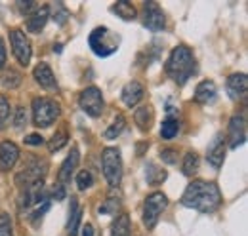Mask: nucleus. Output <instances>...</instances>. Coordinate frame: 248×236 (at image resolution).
<instances>
[{"label": "nucleus", "instance_id": "f257e3e1", "mask_svg": "<svg viewBox=\"0 0 248 236\" xmlns=\"http://www.w3.org/2000/svg\"><path fill=\"white\" fill-rule=\"evenodd\" d=\"M182 204L201 213H212L221 204V192L212 181H193L189 183L182 196Z\"/></svg>", "mask_w": 248, "mask_h": 236}, {"label": "nucleus", "instance_id": "f03ea898", "mask_svg": "<svg viewBox=\"0 0 248 236\" xmlns=\"http://www.w3.org/2000/svg\"><path fill=\"white\" fill-rule=\"evenodd\" d=\"M195 69H197V63H195V58H193V52L187 46H176L172 50L168 61H166L168 76L180 86H184L187 80L193 76Z\"/></svg>", "mask_w": 248, "mask_h": 236}, {"label": "nucleus", "instance_id": "7ed1b4c3", "mask_svg": "<svg viewBox=\"0 0 248 236\" xmlns=\"http://www.w3.org/2000/svg\"><path fill=\"white\" fill-rule=\"evenodd\" d=\"M119 36L107 27H95L88 36L92 52L99 58H109L119 50Z\"/></svg>", "mask_w": 248, "mask_h": 236}, {"label": "nucleus", "instance_id": "20e7f679", "mask_svg": "<svg viewBox=\"0 0 248 236\" xmlns=\"http://www.w3.org/2000/svg\"><path fill=\"white\" fill-rule=\"evenodd\" d=\"M101 168H103V176L107 179L109 187H119L121 179H123V158H121V150L117 147H107L101 152Z\"/></svg>", "mask_w": 248, "mask_h": 236}, {"label": "nucleus", "instance_id": "39448f33", "mask_svg": "<svg viewBox=\"0 0 248 236\" xmlns=\"http://www.w3.org/2000/svg\"><path fill=\"white\" fill-rule=\"evenodd\" d=\"M60 117V105L50 97L32 99V122L38 128H48Z\"/></svg>", "mask_w": 248, "mask_h": 236}, {"label": "nucleus", "instance_id": "423d86ee", "mask_svg": "<svg viewBox=\"0 0 248 236\" xmlns=\"http://www.w3.org/2000/svg\"><path fill=\"white\" fill-rule=\"evenodd\" d=\"M168 207V198L162 192H153L145 198L143 202V223L147 225V229H153L160 217V213Z\"/></svg>", "mask_w": 248, "mask_h": 236}, {"label": "nucleus", "instance_id": "0eeeda50", "mask_svg": "<svg viewBox=\"0 0 248 236\" xmlns=\"http://www.w3.org/2000/svg\"><path fill=\"white\" fill-rule=\"evenodd\" d=\"M78 105L80 109L92 118L101 117L103 113V107H105V101H103V95L101 91L95 88V86H90V88L82 89V93L78 95Z\"/></svg>", "mask_w": 248, "mask_h": 236}, {"label": "nucleus", "instance_id": "6e6552de", "mask_svg": "<svg viewBox=\"0 0 248 236\" xmlns=\"http://www.w3.org/2000/svg\"><path fill=\"white\" fill-rule=\"evenodd\" d=\"M10 40H12V50H14V56L19 61V65L27 67L31 63V42L27 38V34L21 29H14L10 32Z\"/></svg>", "mask_w": 248, "mask_h": 236}, {"label": "nucleus", "instance_id": "1a4fd4ad", "mask_svg": "<svg viewBox=\"0 0 248 236\" xmlns=\"http://www.w3.org/2000/svg\"><path fill=\"white\" fill-rule=\"evenodd\" d=\"M227 139H229V147L231 148L241 147L247 141V120H245V115H235L229 120Z\"/></svg>", "mask_w": 248, "mask_h": 236}, {"label": "nucleus", "instance_id": "9d476101", "mask_svg": "<svg viewBox=\"0 0 248 236\" xmlns=\"http://www.w3.org/2000/svg\"><path fill=\"white\" fill-rule=\"evenodd\" d=\"M143 25L153 32H158L166 27V17L164 12L160 10V6L156 2H145V10H143Z\"/></svg>", "mask_w": 248, "mask_h": 236}, {"label": "nucleus", "instance_id": "9b49d317", "mask_svg": "<svg viewBox=\"0 0 248 236\" xmlns=\"http://www.w3.org/2000/svg\"><path fill=\"white\" fill-rule=\"evenodd\" d=\"M17 160H19V147L14 141H2L0 143V170L10 172Z\"/></svg>", "mask_w": 248, "mask_h": 236}, {"label": "nucleus", "instance_id": "f8f14e48", "mask_svg": "<svg viewBox=\"0 0 248 236\" xmlns=\"http://www.w3.org/2000/svg\"><path fill=\"white\" fill-rule=\"evenodd\" d=\"M247 88H248V78L245 73H235L227 78V93L231 99L239 101L247 97Z\"/></svg>", "mask_w": 248, "mask_h": 236}, {"label": "nucleus", "instance_id": "ddd939ff", "mask_svg": "<svg viewBox=\"0 0 248 236\" xmlns=\"http://www.w3.org/2000/svg\"><path fill=\"white\" fill-rule=\"evenodd\" d=\"M78 160H80L78 148L73 147L71 148V154L63 160L62 168H60V172H58V181H60V185L65 187V183H69V181H71V177H73L75 170H77V166H78Z\"/></svg>", "mask_w": 248, "mask_h": 236}, {"label": "nucleus", "instance_id": "4468645a", "mask_svg": "<svg viewBox=\"0 0 248 236\" xmlns=\"http://www.w3.org/2000/svg\"><path fill=\"white\" fill-rule=\"evenodd\" d=\"M206 160H208V164H210L214 170H219L221 164H223V160H225V141H223V137H221L219 133L214 137V141H212L210 147H208Z\"/></svg>", "mask_w": 248, "mask_h": 236}, {"label": "nucleus", "instance_id": "2eb2a0df", "mask_svg": "<svg viewBox=\"0 0 248 236\" xmlns=\"http://www.w3.org/2000/svg\"><path fill=\"white\" fill-rule=\"evenodd\" d=\"M143 93H145V91H143V86H141L138 80H132V82H128L123 88L121 97H123L126 107H136V105L143 99Z\"/></svg>", "mask_w": 248, "mask_h": 236}, {"label": "nucleus", "instance_id": "dca6fc26", "mask_svg": "<svg viewBox=\"0 0 248 236\" xmlns=\"http://www.w3.org/2000/svg\"><path fill=\"white\" fill-rule=\"evenodd\" d=\"M32 76H34V80H36L42 88H46V89L58 88L56 76H54V73H52V69H50L48 63H38V65L34 67V71H32Z\"/></svg>", "mask_w": 248, "mask_h": 236}, {"label": "nucleus", "instance_id": "f3484780", "mask_svg": "<svg viewBox=\"0 0 248 236\" xmlns=\"http://www.w3.org/2000/svg\"><path fill=\"white\" fill-rule=\"evenodd\" d=\"M217 97V88L212 80H202L197 89H195V101L201 103V105H208V103H214Z\"/></svg>", "mask_w": 248, "mask_h": 236}, {"label": "nucleus", "instance_id": "a211bd4d", "mask_svg": "<svg viewBox=\"0 0 248 236\" xmlns=\"http://www.w3.org/2000/svg\"><path fill=\"white\" fill-rule=\"evenodd\" d=\"M48 19H50V8L48 6L36 8L31 14V17L27 19V29L31 30V32H40V30L44 29Z\"/></svg>", "mask_w": 248, "mask_h": 236}, {"label": "nucleus", "instance_id": "6ab92c4d", "mask_svg": "<svg viewBox=\"0 0 248 236\" xmlns=\"http://www.w3.org/2000/svg\"><path fill=\"white\" fill-rule=\"evenodd\" d=\"M82 221V209L78 206L77 198H71V207H69V221H67V233L71 236L78 235V227Z\"/></svg>", "mask_w": 248, "mask_h": 236}, {"label": "nucleus", "instance_id": "aec40b11", "mask_svg": "<svg viewBox=\"0 0 248 236\" xmlns=\"http://www.w3.org/2000/svg\"><path fill=\"white\" fill-rule=\"evenodd\" d=\"M136 124L140 126V130H143V132H147V130H151V126H153V111H151V107H140V109H136Z\"/></svg>", "mask_w": 248, "mask_h": 236}, {"label": "nucleus", "instance_id": "412c9836", "mask_svg": "<svg viewBox=\"0 0 248 236\" xmlns=\"http://www.w3.org/2000/svg\"><path fill=\"white\" fill-rule=\"evenodd\" d=\"M180 132V120L176 117H168L160 126V137L162 139H174Z\"/></svg>", "mask_w": 248, "mask_h": 236}, {"label": "nucleus", "instance_id": "4be33fe9", "mask_svg": "<svg viewBox=\"0 0 248 236\" xmlns=\"http://www.w3.org/2000/svg\"><path fill=\"white\" fill-rule=\"evenodd\" d=\"M113 12H115L119 17H123L124 21H132V19H136V15H138L136 8H134L130 2H126V0L117 2V4L113 6Z\"/></svg>", "mask_w": 248, "mask_h": 236}, {"label": "nucleus", "instance_id": "5701e85b", "mask_svg": "<svg viewBox=\"0 0 248 236\" xmlns=\"http://www.w3.org/2000/svg\"><path fill=\"white\" fill-rule=\"evenodd\" d=\"M182 170H184V174L187 177L195 176L197 174V170H199V156H197V152H187L186 156H184V164H182Z\"/></svg>", "mask_w": 248, "mask_h": 236}, {"label": "nucleus", "instance_id": "b1692460", "mask_svg": "<svg viewBox=\"0 0 248 236\" xmlns=\"http://www.w3.org/2000/svg\"><path fill=\"white\" fill-rule=\"evenodd\" d=\"M111 236H132L130 235V217H128L126 213L117 217V221H115V225H113Z\"/></svg>", "mask_w": 248, "mask_h": 236}, {"label": "nucleus", "instance_id": "393cba45", "mask_svg": "<svg viewBox=\"0 0 248 236\" xmlns=\"http://www.w3.org/2000/svg\"><path fill=\"white\" fill-rule=\"evenodd\" d=\"M124 126H126V120H124L123 115H119V117L113 120V124L105 130V139H117L121 133H123V130H124Z\"/></svg>", "mask_w": 248, "mask_h": 236}, {"label": "nucleus", "instance_id": "a878e982", "mask_svg": "<svg viewBox=\"0 0 248 236\" xmlns=\"http://www.w3.org/2000/svg\"><path fill=\"white\" fill-rule=\"evenodd\" d=\"M67 139H69L67 132H65V130H60V132H56V133H54V137L50 139L48 148H50L52 152H56V150H60L62 147H65V145H67Z\"/></svg>", "mask_w": 248, "mask_h": 236}, {"label": "nucleus", "instance_id": "bb28decb", "mask_svg": "<svg viewBox=\"0 0 248 236\" xmlns=\"http://www.w3.org/2000/svg\"><path fill=\"white\" fill-rule=\"evenodd\" d=\"M2 84H4L6 88H17V86L21 84V74H19L17 71L10 69V71L4 73V76H2Z\"/></svg>", "mask_w": 248, "mask_h": 236}, {"label": "nucleus", "instance_id": "cd10ccee", "mask_svg": "<svg viewBox=\"0 0 248 236\" xmlns=\"http://www.w3.org/2000/svg\"><path fill=\"white\" fill-rule=\"evenodd\" d=\"M119 207H121V202H119V198H107L101 206H99V213H103V215H117V211H119Z\"/></svg>", "mask_w": 248, "mask_h": 236}, {"label": "nucleus", "instance_id": "c85d7f7f", "mask_svg": "<svg viewBox=\"0 0 248 236\" xmlns=\"http://www.w3.org/2000/svg\"><path fill=\"white\" fill-rule=\"evenodd\" d=\"M10 118V101L6 99V95H0V130L6 128Z\"/></svg>", "mask_w": 248, "mask_h": 236}, {"label": "nucleus", "instance_id": "c756f323", "mask_svg": "<svg viewBox=\"0 0 248 236\" xmlns=\"http://www.w3.org/2000/svg\"><path fill=\"white\" fill-rule=\"evenodd\" d=\"M12 235H14L12 217L8 213H0V236H12Z\"/></svg>", "mask_w": 248, "mask_h": 236}, {"label": "nucleus", "instance_id": "7c9ffc66", "mask_svg": "<svg viewBox=\"0 0 248 236\" xmlns=\"http://www.w3.org/2000/svg\"><path fill=\"white\" fill-rule=\"evenodd\" d=\"M77 185H78V189H80V191H86V189H90V187L93 185L92 174H90L88 170H82V172L77 176Z\"/></svg>", "mask_w": 248, "mask_h": 236}, {"label": "nucleus", "instance_id": "2f4dec72", "mask_svg": "<svg viewBox=\"0 0 248 236\" xmlns=\"http://www.w3.org/2000/svg\"><path fill=\"white\" fill-rule=\"evenodd\" d=\"M160 158H162V162H166V164H176V162H178V154H176L174 148H162V150H160Z\"/></svg>", "mask_w": 248, "mask_h": 236}, {"label": "nucleus", "instance_id": "473e14b6", "mask_svg": "<svg viewBox=\"0 0 248 236\" xmlns=\"http://www.w3.org/2000/svg\"><path fill=\"white\" fill-rule=\"evenodd\" d=\"M14 124H16V128H23V126L27 124V113H25V109H23V107H17V109H16Z\"/></svg>", "mask_w": 248, "mask_h": 236}, {"label": "nucleus", "instance_id": "72a5a7b5", "mask_svg": "<svg viewBox=\"0 0 248 236\" xmlns=\"http://www.w3.org/2000/svg\"><path fill=\"white\" fill-rule=\"evenodd\" d=\"M17 8H19L21 14H29L31 10H34V2H32V0H27V2L19 0V2H17Z\"/></svg>", "mask_w": 248, "mask_h": 236}, {"label": "nucleus", "instance_id": "f704fd0d", "mask_svg": "<svg viewBox=\"0 0 248 236\" xmlns=\"http://www.w3.org/2000/svg\"><path fill=\"white\" fill-rule=\"evenodd\" d=\"M25 143H29V145H42L44 143V137L38 135V133H31V135H27Z\"/></svg>", "mask_w": 248, "mask_h": 236}, {"label": "nucleus", "instance_id": "c9c22d12", "mask_svg": "<svg viewBox=\"0 0 248 236\" xmlns=\"http://www.w3.org/2000/svg\"><path fill=\"white\" fill-rule=\"evenodd\" d=\"M48 207H50V202H48V200H46V202H44V204H42V207H38V209H36V211H34V213H32V221H34V223H36V221H38V217H42V213H46V211H48Z\"/></svg>", "mask_w": 248, "mask_h": 236}, {"label": "nucleus", "instance_id": "e433bc0d", "mask_svg": "<svg viewBox=\"0 0 248 236\" xmlns=\"http://www.w3.org/2000/svg\"><path fill=\"white\" fill-rule=\"evenodd\" d=\"M6 67V48H4V40L0 38V69Z\"/></svg>", "mask_w": 248, "mask_h": 236}, {"label": "nucleus", "instance_id": "4c0bfd02", "mask_svg": "<svg viewBox=\"0 0 248 236\" xmlns=\"http://www.w3.org/2000/svg\"><path fill=\"white\" fill-rule=\"evenodd\" d=\"M54 196H56V200H62L63 196H65V189H63V185H58V191H54Z\"/></svg>", "mask_w": 248, "mask_h": 236}, {"label": "nucleus", "instance_id": "58836bf2", "mask_svg": "<svg viewBox=\"0 0 248 236\" xmlns=\"http://www.w3.org/2000/svg\"><path fill=\"white\" fill-rule=\"evenodd\" d=\"M82 236H93V227L90 223H86V227L82 229Z\"/></svg>", "mask_w": 248, "mask_h": 236}]
</instances>
